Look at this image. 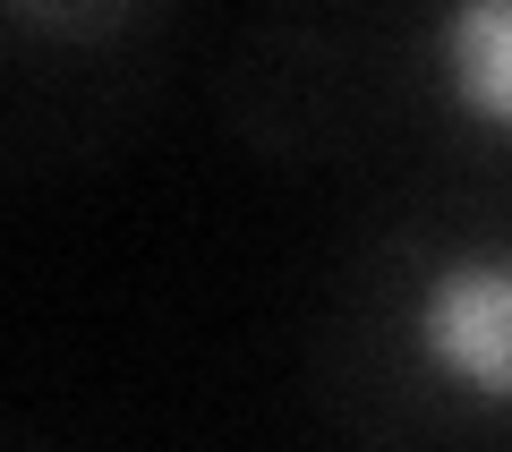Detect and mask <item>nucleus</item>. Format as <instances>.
Segmentation results:
<instances>
[{
	"label": "nucleus",
	"instance_id": "1",
	"mask_svg": "<svg viewBox=\"0 0 512 452\" xmlns=\"http://www.w3.org/2000/svg\"><path fill=\"white\" fill-rule=\"evenodd\" d=\"M222 120L282 171L512 188V0L256 18L222 52Z\"/></svg>",
	"mask_w": 512,
	"mask_h": 452
},
{
	"label": "nucleus",
	"instance_id": "2",
	"mask_svg": "<svg viewBox=\"0 0 512 452\" xmlns=\"http://www.w3.org/2000/svg\"><path fill=\"white\" fill-rule=\"evenodd\" d=\"M308 393L350 452H512V188H384L342 239Z\"/></svg>",
	"mask_w": 512,
	"mask_h": 452
},
{
	"label": "nucleus",
	"instance_id": "3",
	"mask_svg": "<svg viewBox=\"0 0 512 452\" xmlns=\"http://www.w3.org/2000/svg\"><path fill=\"white\" fill-rule=\"evenodd\" d=\"M163 0H9L0 9V137L18 163H86L154 111L171 77Z\"/></svg>",
	"mask_w": 512,
	"mask_h": 452
}]
</instances>
